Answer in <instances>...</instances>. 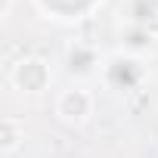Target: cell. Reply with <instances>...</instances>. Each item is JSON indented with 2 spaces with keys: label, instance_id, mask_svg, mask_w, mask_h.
<instances>
[{
  "label": "cell",
  "instance_id": "obj_1",
  "mask_svg": "<svg viewBox=\"0 0 158 158\" xmlns=\"http://www.w3.org/2000/svg\"><path fill=\"white\" fill-rule=\"evenodd\" d=\"M10 84L25 96H40L53 84V65L44 56H22L10 65Z\"/></svg>",
  "mask_w": 158,
  "mask_h": 158
},
{
  "label": "cell",
  "instance_id": "obj_2",
  "mask_svg": "<svg viewBox=\"0 0 158 158\" xmlns=\"http://www.w3.org/2000/svg\"><path fill=\"white\" fill-rule=\"evenodd\" d=\"M53 109H56V118L65 127H84L93 118V112H96V96L84 84H71V87L56 93Z\"/></svg>",
  "mask_w": 158,
  "mask_h": 158
},
{
  "label": "cell",
  "instance_id": "obj_3",
  "mask_svg": "<svg viewBox=\"0 0 158 158\" xmlns=\"http://www.w3.org/2000/svg\"><path fill=\"white\" fill-rule=\"evenodd\" d=\"M102 81L109 90H118V93H127L133 87L143 84V77H146V62L133 53H115L102 62Z\"/></svg>",
  "mask_w": 158,
  "mask_h": 158
},
{
  "label": "cell",
  "instance_id": "obj_4",
  "mask_svg": "<svg viewBox=\"0 0 158 158\" xmlns=\"http://www.w3.org/2000/svg\"><path fill=\"white\" fill-rule=\"evenodd\" d=\"M102 0H34V10L50 19V22H62V25H74L87 19L90 13L99 10Z\"/></svg>",
  "mask_w": 158,
  "mask_h": 158
},
{
  "label": "cell",
  "instance_id": "obj_5",
  "mask_svg": "<svg viewBox=\"0 0 158 158\" xmlns=\"http://www.w3.org/2000/svg\"><path fill=\"white\" fill-rule=\"evenodd\" d=\"M102 62L106 59L99 56V50L93 44H87V40H71L65 47V68L74 77H93V74H99Z\"/></svg>",
  "mask_w": 158,
  "mask_h": 158
},
{
  "label": "cell",
  "instance_id": "obj_6",
  "mask_svg": "<svg viewBox=\"0 0 158 158\" xmlns=\"http://www.w3.org/2000/svg\"><path fill=\"white\" fill-rule=\"evenodd\" d=\"M121 16H127V22L136 28H149V22L158 19V0H124Z\"/></svg>",
  "mask_w": 158,
  "mask_h": 158
},
{
  "label": "cell",
  "instance_id": "obj_7",
  "mask_svg": "<svg viewBox=\"0 0 158 158\" xmlns=\"http://www.w3.org/2000/svg\"><path fill=\"white\" fill-rule=\"evenodd\" d=\"M22 143H25V121L16 115H6L0 121V149H3V155H13Z\"/></svg>",
  "mask_w": 158,
  "mask_h": 158
},
{
  "label": "cell",
  "instance_id": "obj_8",
  "mask_svg": "<svg viewBox=\"0 0 158 158\" xmlns=\"http://www.w3.org/2000/svg\"><path fill=\"white\" fill-rule=\"evenodd\" d=\"M10 13H13V0H3V19H10Z\"/></svg>",
  "mask_w": 158,
  "mask_h": 158
}]
</instances>
